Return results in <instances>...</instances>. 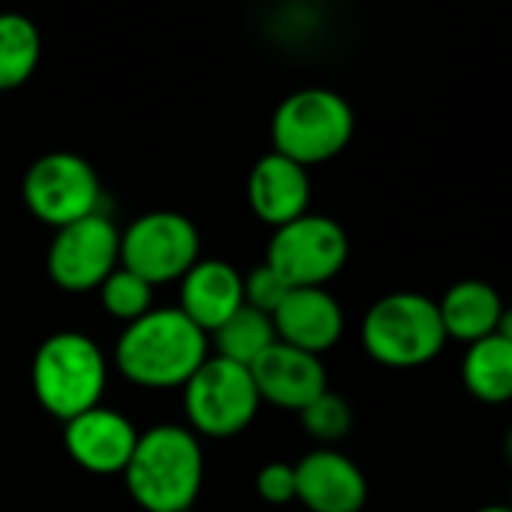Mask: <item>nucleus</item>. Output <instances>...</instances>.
Segmentation results:
<instances>
[{
  "label": "nucleus",
  "instance_id": "a878e982",
  "mask_svg": "<svg viewBox=\"0 0 512 512\" xmlns=\"http://www.w3.org/2000/svg\"><path fill=\"white\" fill-rule=\"evenodd\" d=\"M500 332L512 341V308H506V317H503V326H500Z\"/></svg>",
  "mask_w": 512,
  "mask_h": 512
},
{
  "label": "nucleus",
  "instance_id": "f8f14e48",
  "mask_svg": "<svg viewBox=\"0 0 512 512\" xmlns=\"http://www.w3.org/2000/svg\"><path fill=\"white\" fill-rule=\"evenodd\" d=\"M296 500L311 512H362L368 482L353 458L323 446L296 464Z\"/></svg>",
  "mask_w": 512,
  "mask_h": 512
},
{
  "label": "nucleus",
  "instance_id": "c85d7f7f",
  "mask_svg": "<svg viewBox=\"0 0 512 512\" xmlns=\"http://www.w3.org/2000/svg\"><path fill=\"white\" fill-rule=\"evenodd\" d=\"M184 512H190V509H184Z\"/></svg>",
  "mask_w": 512,
  "mask_h": 512
},
{
  "label": "nucleus",
  "instance_id": "4be33fe9",
  "mask_svg": "<svg viewBox=\"0 0 512 512\" xmlns=\"http://www.w3.org/2000/svg\"><path fill=\"white\" fill-rule=\"evenodd\" d=\"M299 416H302L305 431H308L314 440L326 443V446L344 440V437L350 434V428H353V410H350V404H347L341 395H335V392H323V395H320L317 401H311Z\"/></svg>",
  "mask_w": 512,
  "mask_h": 512
},
{
  "label": "nucleus",
  "instance_id": "1a4fd4ad",
  "mask_svg": "<svg viewBox=\"0 0 512 512\" xmlns=\"http://www.w3.org/2000/svg\"><path fill=\"white\" fill-rule=\"evenodd\" d=\"M28 211L46 226H67L100 205V178L94 166L73 151H52L31 163L22 181Z\"/></svg>",
  "mask_w": 512,
  "mask_h": 512
},
{
  "label": "nucleus",
  "instance_id": "7ed1b4c3",
  "mask_svg": "<svg viewBox=\"0 0 512 512\" xmlns=\"http://www.w3.org/2000/svg\"><path fill=\"white\" fill-rule=\"evenodd\" d=\"M449 344L437 302L422 293H389L362 320L365 353L395 371L431 365Z\"/></svg>",
  "mask_w": 512,
  "mask_h": 512
},
{
  "label": "nucleus",
  "instance_id": "0eeeda50",
  "mask_svg": "<svg viewBox=\"0 0 512 512\" xmlns=\"http://www.w3.org/2000/svg\"><path fill=\"white\" fill-rule=\"evenodd\" d=\"M260 404L250 368L220 356L205 359L184 383L187 422L205 437H235L253 422Z\"/></svg>",
  "mask_w": 512,
  "mask_h": 512
},
{
  "label": "nucleus",
  "instance_id": "a211bd4d",
  "mask_svg": "<svg viewBox=\"0 0 512 512\" xmlns=\"http://www.w3.org/2000/svg\"><path fill=\"white\" fill-rule=\"evenodd\" d=\"M461 383L479 404H509L512 401V341L494 332L476 344L464 347Z\"/></svg>",
  "mask_w": 512,
  "mask_h": 512
},
{
  "label": "nucleus",
  "instance_id": "dca6fc26",
  "mask_svg": "<svg viewBox=\"0 0 512 512\" xmlns=\"http://www.w3.org/2000/svg\"><path fill=\"white\" fill-rule=\"evenodd\" d=\"M244 305V278L220 260H199L181 278V314L202 332H217Z\"/></svg>",
  "mask_w": 512,
  "mask_h": 512
},
{
  "label": "nucleus",
  "instance_id": "b1692460",
  "mask_svg": "<svg viewBox=\"0 0 512 512\" xmlns=\"http://www.w3.org/2000/svg\"><path fill=\"white\" fill-rule=\"evenodd\" d=\"M256 494H260L266 503H278V506L296 500V467L284 464V461L266 464L260 473H256Z\"/></svg>",
  "mask_w": 512,
  "mask_h": 512
},
{
  "label": "nucleus",
  "instance_id": "4468645a",
  "mask_svg": "<svg viewBox=\"0 0 512 512\" xmlns=\"http://www.w3.org/2000/svg\"><path fill=\"white\" fill-rule=\"evenodd\" d=\"M281 344L320 356L332 350L344 335V311L332 293L323 287H299L284 296L272 314Z\"/></svg>",
  "mask_w": 512,
  "mask_h": 512
},
{
  "label": "nucleus",
  "instance_id": "9b49d317",
  "mask_svg": "<svg viewBox=\"0 0 512 512\" xmlns=\"http://www.w3.org/2000/svg\"><path fill=\"white\" fill-rule=\"evenodd\" d=\"M250 377L256 392H260V401L296 413H302L323 392H329V377L320 356H311L281 341L272 344L250 365Z\"/></svg>",
  "mask_w": 512,
  "mask_h": 512
},
{
  "label": "nucleus",
  "instance_id": "9d476101",
  "mask_svg": "<svg viewBox=\"0 0 512 512\" xmlns=\"http://www.w3.org/2000/svg\"><path fill=\"white\" fill-rule=\"evenodd\" d=\"M118 266H121V232L100 211L61 226L46 256L49 278L67 293L97 290Z\"/></svg>",
  "mask_w": 512,
  "mask_h": 512
},
{
  "label": "nucleus",
  "instance_id": "f3484780",
  "mask_svg": "<svg viewBox=\"0 0 512 512\" xmlns=\"http://www.w3.org/2000/svg\"><path fill=\"white\" fill-rule=\"evenodd\" d=\"M437 311L446 338L464 347L500 332L506 317V305L500 293L488 281H476V278L452 284L437 302Z\"/></svg>",
  "mask_w": 512,
  "mask_h": 512
},
{
  "label": "nucleus",
  "instance_id": "ddd939ff",
  "mask_svg": "<svg viewBox=\"0 0 512 512\" xmlns=\"http://www.w3.org/2000/svg\"><path fill=\"white\" fill-rule=\"evenodd\" d=\"M136 440L139 434L130 425V419L109 407H91L88 413L64 422V446L70 458L88 473H124L136 449Z\"/></svg>",
  "mask_w": 512,
  "mask_h": 512
},
{
  "label": "nucleus",
  "instance_id": "cd10ccee",
  "mask_svg": "<svg viewBox=\"0 0 512 512\" xmlns=\"http://www.w3.org/2000/svg\"><path fill=\"white\" fill-rule=\"evenodd\" d=\"M509 506H512V488H509Z\"/></svg>",
  "mask_w": 512,
  "mask_h": 512
},
{
  "label": "nucleus",
  "instance_id": "f257e3e1",
  "mask_svg": "<svg viewBox=\"0 0 512 512\" xmlns=\"http://www.w3.org/2000/svg\"><path fill=\"white\" fill-rule=\"evenodd\" d=\"M205 359V332L178 308H151L145 317L127 323L115 347V365L121 374L145 389L184 386Z\"/></svg>",
  "mask_w": 512,
  "mask_h": 512
},
{
  "label": "nucleus",
  "instance_id": "39448f33",
  "mask_svg": "<svg viewBox=\"0 0 512 512\" xmlns=\"http://www.w3.org/2000/svg\"><path fill=\"white\" fill-rule=\"evenodd\" d=\"M356 130V115L350 103L329 88L293 91L272 118L275 151L299 166H317L338 157Z\"/></svg>",
  "mask_w": 512,
  "mask_h": 512
},
{
  "label": "nucleus",
  "instance_id": "393cba45",
  "mask_svg": "<svg viewBox=\"0 0 512 512\" xmlns=\"http://www.w3.org/2000/svg\"><path fill=\"white\" fill-rule=\"evenodd\" d=\"M476 512H512L509 503H488V506H479Z\"/></svg>",
  "mask_w": 512,
  "mask_h": 512
},
{
  "label": "nucleus",
  "instance_id": "6e6552de",
  "mask_svg": "<svg viewBox=\"0 0 512 512\" xmlns=\"http://www.w3.org/2000/svg\"><path fill=\"white\" fill-rule=\"evenodd\" d=\"M199 263V232L178 211H151L136 217L121 235V266L142 281H181Z\"/></svg>",
  "mask_w": 512,
  "mask_h": 512
},
{
  "label": "nucleus",
  "instance_id": "6ab92c4d",
  "mask_svg": "<svg viewBox=\"0 0 512 512\" xmlns=\"http://www.w3.org/2000/svg\"><path fill=\"white\" fill-rule=\"evenodd\" d=\"M40 55L37 25L22 13H0V91L22 88L37 73Z\"/></svg>",
  "mask_w": 512,
  "mask_h": 512
},
{
  "label": "nucleus",
  "instance_id": "5701e85b",
  "mask_svg": "<svg viewBox=\"0 0 512 512\" xmlns=\"http://www.w3.org/2000/svg\"><path fill=\"white\" fill-rule=\"evenodd\" d=\"M290 293V287L284 284V278L269 266H256L247 278H244V305L263 311V314H275L278 305L284 302V296Z\"/></svg>",
  "mask_w": 512,
  "mask_h": 512
},
{
  "label": "nucleus",
  "instance_id": "423d86ee",
  "mask_svg": "<svg viewBox=\"0 0 512 512\" xmlns=\"http://www.w3.org/2000/svg\"><path fill=\"white\" fill-rule=\"evenodd\" d=\"M350 256V238L344 226L326 214H302L275 229L269 244V266L284 278L290 290L326 287L341 275Z\"/></svg>",
  "mask_w": 512,
  "mask_h": 512
},
{
  "label": "nucleus",
  "instance_id": "2eb2a0df",
  "mask_svg": "<svg viewBox=\"0 0 512 512\" xmlns=\"http://www.w3.org/2000/svg\"><path fill=\"white\" fill-rule=\"evenodd\" d=\"M247 199L253 214L269 226H284L302 214H308L311 202V178L308 169L293 163L290 157L272 151L256 160L247 178Z\"/></svg>",
  "mask_w": 512,
  "mask_h": 512
},
{
  "label": "nucleus",
  "instance_id": "bb28decb",
  "mask_svg": "<svg viewBox=\"0 0 512 512\" xmlns=\"http://www.w3.org/2000/svg\"><path fill=\"white\" fill-rule=\"evenodd\" d=\"M503 452H506V461L512 464V428H509V434H506V443H503Z\"/></svg>",
  "mask_w": 512,
  "mask_h": 512
},
{
  "label": "nucleus",
  "instance_id": "412c9836",
  "mask_svg": "<svg viewBox=\"0 0 512 512\" xmlns=\"http://www.w3.org/2000/svg\"><path fill=\"white\" fill-rule=\"evenodd\" d=\"M97 290H100L103 308L121 323H133L151 311V284L127 272L124 266H118Z\"/></svg>",
  "mask_w": 512,
  "mask_h": 512
},
{
  "label": "nucleus",
  "instance_id": "f03ea898",
  "mask_svg": "<svg viewBox=\"0 0 512 512\" xmlns=\"http://www.w3.org/2000/svg\"><path fill=\"white\" fill-rule=\"evenodd\" d=\"M124 482L145 512L190 509L202 488V449L196 434L178 425H157L139 434Z\"/></svg>",
  "mask_w": 512,
  "mask_h": 512
},
{
  "label": "nucleus",
  "instance_id": "aec40b11",
  "mask_svg": "<svg viewBox=\"0 0 512 512\" xmlns=\"http://www.w3.org/2000/svg\"><path fill=\"white\" fill-rule=\"evenodd\" d=\"M214 341H217V356L220 359H229L235 365L250 368L272 344H278V332H275V323H272L269 314L256 311L250 305H241L214 332Z\"/></svg>",
  "mask_w": 512,
  "mask_h": 512
},
{
  "label": "nucleus",
  "instance_id": "20e7f679",
  "mask_svg": "<svg viewBox=\"0 0 512 512\" xmlns=\"http://www.w3.org/2000/svg\"><path fill=\"white\" fill-rule=\"evenodd\" d=\"M34 395L46 413L70 422L91 407H100L106 389V359L82 332L49 335L31 365Z\"/></svg>",
  "mask_w": 512,
  "mask_h": 512
}]
</instances>
